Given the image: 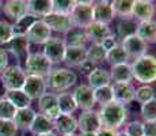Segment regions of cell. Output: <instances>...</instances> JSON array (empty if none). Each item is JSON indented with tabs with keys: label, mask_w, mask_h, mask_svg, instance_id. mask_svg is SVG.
Listing matches in <instances>:
<instances>
[{
	"label": "cell",
	"mask_w": 156,
	"mask_h": 136,
	"mask_svg": "<svg viewBox=\"0 0 156 136\" xmlns=\"http://www.w3.org/2000/svg\"><path fill=\"white\" fill-rule=\"evenodd\" d=\"M86 60H87L86 46H71V45H67L64 63L68 67H80Z\"/></svg>",
	"instance_id": "d6986e66"
},
{
	"label": "cell",
	"mask_w": 156,
	"mask_h": 136,
	"mask_svg": "<svg viewBox=\"0 0 156 136\" xmlns=\"http://www.w3.org/2000/svg\"><path fill=\"white\" fill-rule=\"evenodd\" d=\"M125 134L128 136H144L143 131V123L141 121H130L125 127Z\"/></svg>",
	"instance_id": "ee69618b"
},
{
	"label": "cell",
	"mask_w": 156,
	"mask_h": 136,
	"mask_svg": "<svg viewBox=\"0 0 156 136\" xmlns=\"http://www.w3.org/2000/svg\"><path fill=\"white\" fill-rule=\"evenodd\" d=\"M97 136H118V131H113V129H105L101 128L97 132Z\"/></svg>",
	"instance_id": "681fc988"
},
{
	"label": "cell",
	"mask_w": 156,
	"mask_h": 136,
	"mask_svg": "<svg viewBox=\"0 0 156 136\" xmlns=\"http://www.w3.org/2000/svg\"><path fill=\"white\" fill-rule=\"evenodd\" d=\"M141 116L145 121H156V98L141 105Z\"/></svg>",
	"instance_id": "60d3db41"
},
{
	"label": "cell",
	"mask_w": 156,
	"mask_h": 136,
	"mask_svg": "<svg viewBox=\"0 0 156 136\" xmlns=\"http://www.w3.org/2000/svg\"><path fill=\"white\" fill-rule=\"evenodd\" d=\"M53 124H55V129L62 136L75 134V131L77 129V120L72 114H60Z\"/></svg>",
	"instance_id": "7402d4cb"
},
{
	"label": "cell",
	"mask_w": 156,
	"mask_h": 136,
	"mask_svg": "<svg viewBox=\"0 0 156 136\" xmlns=\"http://www.w3.org/2000/svg\"><path fill=\"white\" fill-rule=\"evenodd\" d=\"M18 128L11 120H0V136H15Z\"/></svg>",
	"instance_id": "7bdbcfd3"
},
{
	"label": "cell",
	"mask_w": 156,
	"mask_h": 136,
	"mask_svg": "<svg viewBox=\"0 0 156 136\" xmlns=\"http://www.w3.org/2000/svg\"><path fill=\"white\" fill-rule=\"evenodd\" d=\"M101 45H102V46H103V49H105V50H106V52H107V50H110V49H112L113 46H115V45H117L115 37H114L113 34H112V35H109V37H107L106 40H105L103 42H102Z\"/></svg>",
	"instance_id": "7dc6e473"
},
{
	"label": "cell",
	"mask_w": 156,
	"mask_h": 136,
	"mask_svg": "<svg viewBox=\"0 0 156 136\" xmlns=\"http://www.w3.org/2000/svg\"><path fill=\"white\" fill-rule=\"evenodd\" d=\"M22 90L31 101L33 99H40L42 95L46 94L48 90L46 79L41 76H34V75H27Z\"/></svg>",
	"instance_id": "9c48e42d"
},
{
	"label": "cell",
	"mask_w": 156,
	"mask_h": 136,
	"mask_svg": "<svg viewBox=\"0 0 156 136\" xmlns=\"http://www.w3.org/2000/svg\"><path fill=\"white\" fill-rule=\"evenodd\" d=\"M80 136H97V134H92V132H88V134H82Z\"/></svg>",
	"instance_id": "816d5d0a"
},
{
	"label": "cell",
	"mask_w": 156,
	"mask_h": 136,
	"mask_svg": "<svg viewBox=\"0 0 156 136\" xmlns=\"http://www.w3.org/2000/svg\"><path fill=\"white\" fill-rule=\"evenodd\" d=\"M4 98L8 99L16 109L30 108V104H31V99L25 94L23 90H8L4 93Z\"/></svg>",
	"instance_id": "f1b7e54d"
},
{
	"label": "cell",
	"mask_w": 156,
	"mask_h": 136,
	"mask_svg": "<svg viewBox=\"0 0 156 136\" xmlns=\"http://www.w3.org/2000/svg\"><path fill=\"white\" fill-rule=\"evenodd\" d=\"M67 136H80V135H76V134H72V135H67Z\"/></svg>",
	"instance_id": "db71d44e"
},
{
	"label": "cell",
	"mask_w": 156,
	"mask_h": 136,
	"mask_svg": "<svg viewBox=\"0 0 156 136\" xmlns=\"http://www.w3.org/2000/svg\"><path fill=\"white\" fill-rule=\"evenodd\" d=\"M30 44L25 35H14L10 41L5 44V52H11L20 61H26L30 54Z\"/></svg>",
	"instance_id": "4fadbf2b"
},
{
	"label": "cell",
	"mask_w": 156,
	"mask_h": 136,
	"mask_svg": "<svg viewBox=\"0 0 156 136\" xmlns=\"http://www.w3.org/2000/svg\"><path fill=\"white\" fill-rule=\"evenodd\" d=\"M112 87H113L114 101L118 102V104L126 105L134 99L136 89L133 87L132 83H114L112 84Z\"/></svg>",
	"instance_id": "ffe728a7"
},
{
	"label": "cell",
	"mask_w": 156,
	"mask_h": 136,
	"mask_svg": "<svg viewBox=\"0 0 156 136\" xmlns=\"http://www.w3.org/2000/svg\"><path fill=\"white\" fill-rule=\"evenodd\" d=\"M27 38L29 44H46L48 41L52 38V31L45 23L42 22V19H38L33 23V26L29 29V31L25 35Z\"/></svg>",
	"instance_id": "7c38bea8"
},
{
	"label": "cell",
	"mask_w": 156,
	"mask_h": 136,
	"mask_svg": "<svg viewBox=\"0 0 156 136\" xmlns=\"http://www.w3.org/2000/svg\"><path fill=\"white\" fill-rule=\"evenodd\" d=\"M155 8H156V6H155Z\"/></svg>",
	"instance_id": "9f6ffc18"
},
{
	"label": "cell",
	"mask_w": 156,
	"mask_h": 136,
	"mask_svg": "<svg viewBox=\"0 0 156 136\" xmlns=\"http://www.w3.org/2000/svg\"><path fill=\"white\" fill-rule=\"evenodd\" d=\"M67 34H68L67 41H65L67 45H71V46H86L87 37H86L84 30L73 27V29H72L69 33H67Z\"/></svg>",
	"instance_id": "8d00e7d4"
},
{
	"label": "cell",
	"mask_w": 156,
	"mask_h": 136,
	"mask_svg": "<svg viewBox=\"0 0 156 136\" xmlns=\"http://www.w3.org/2000/svg\"><path fill=\"white\" fill-rule=\"evenodd\" d=\"M109 74H110V80H113L114 83H130L132 79H133L132 67L128 63L113 65Z\"/></svg>",
	"instance_id": "603a6c76"
},
{
	"label": "cell",
	"mask_w": 156,
	"mask_h": 136,
	"mask_svg": "<svg viewBox=\"0 0 156 136\" xmlns=\"http://www.w3.org/2000/svg\"><path fill=\"white\" fill-rule=\"evenodd\" d=\"M38 136H57L55 132H49V134H44V135H38Z\"/></svg>",
	"instance_id": "f907efd6"
},
{
	"label": "cell",
	"mask_w": 156,
	"mask_h": 136,
	"mask_svg": "<svg viewBox=\"0 0 156 136\" xmlns=\"http://www.w3.org/2000/svg\"><path fill=\"white\" fill-rule=\"evenodd\" d=\"M0 6H2V3H0Z\"/></svg>",
	"instance_id": "11a10c76"
},
{
	"label": "cell",
	"mask_w": 156,
	"mask_h": 136,
	"mask_svg": "<svg viewBox=\"0 0 156 136\" xmlns=\"http://www.w3.org/2000/svg\"><path fill=\"white\" fill-rule=\"evenodd\" d=\"M73 7H75L73 0H52L53 13L69 15L71 11L73 10Z\"/></svg>",
	"instance_id": "ab89813d"
},
{
	"label": "cell",
	"mask_w": 156,
	"mask_h": 136,
	"mask_svg": "<svg viewBox=\"0 0 156 136\" xmlns=\"http://www.w3.org/2000/svg\"><path fill=\"white\" fill-rule=\"evenodd\" d=\"M3 11L7 17L14 19L15 22L27 15V2L23 0H8L3 6Z\"/></svg>",
	"instance_id": "44dd1931"
},
{
	"label": "cell",
	"mask_w": 156,
	"mask_h": 136,
	"mask_svg": "<svg viewBox=\"0 0 156 136\" xmlns=\"http://www.w3.org/2000/svg\"><path fill=\"white\" fill-rule=\"evenodd\" d=\"M98 114H99L102 128L118 131L119 127L126 120L128 110H126V108H125V105L113 101L107 105H103V106L101 108V110L98 112Z\"/></svg>",
	"instance_id": "6da1fadb"
},
{
	"label": "cell",
	"mask_w": 156,
	"mask_h": 136,
	"mask_svg": "<svg viewBox=\"0 0 156 136\" xmlns=\"http://www.w3.org/2000/svg\"><path fill=\"white\" fill-rule=\"evenodd\" d=\"M77 128L82 131V134H88V132L97 134L102 128L98 112H95V110L83 112L79 121H77Z\"/></svg>",
	"instance_id": "2e32d148"
},
{
	"label": "cell",
	"mask_w": 156,
	"mask_h": 136,
	"mask_svg": "<svg viewBox=\"0 0 156 136\" xmlns=\"http://www.w3.org/2000/svg\"><path fill=\"white\" fill-rule=\"evenodd\" d=\"M114 19V11L110 2H97L92 4V20L102 25H107L112 23Z\"/></svg>",
	"instance_id": "9a60e30c"
},
{
	"label": "cell",
	"mask_w": 156,
	"mask_h": 136,
	"mask_svg": "<svg viewBox=\"0 0 156 136\" xmlns=\"http://www.w3.org/2000/svg\"><path fill=\"white\" fill-rule=\"evenodd\" d=\"M14 37L12 25L7 20H0V44H7Z\"/></svg>",
	"instance_id": "b9f144b4"
},
{
	"label": "cell",
	"mask_w": 156,
	"mask_h": 136,
	"mask_svg": "<svg viewBox=\"0 0 156 136\" xmlns=\"http://www.w3.org/2000/svg\"><path fill=\"white\" fill-rule=\"evenodd\" d=\"M87 61H90L92 65H99L103 61H106V50L99 44H92L87 49Z\"/></svg>",
	"instance_id": "d6a6232c"
},
{
	"label": "cell",
	"mask_w": 156,
	"mask_h": 136,
	"mask_svg": "<svg viewBox=\"0 0 156 136\" xmlns=\"http://www.w3.org/2000/svg\"><path fill=\"white\" fill-rule=\"evenodd\" d=\"M155 4L152 2H147V0H134L133 6V14L134 19L139 22H147V20H154L155 15Z\"/></svg>",
	"instance_id": "ac0fdd59"
},
{
	"label": "cell",
	"mask_w": 156,
	"mask_h": 136,
	"mask_svg": "<svg viewBox=\"0 0 156 136\" xmlns=\"http://www.w3.org/2000/svg\"><path fill=\"white\" fill-rule=\"evenodd\" d=\"M94 98H95V102L101 104L102 106H103V105L110 104V102H113L114 101V95H113V87H112V84L95 89L94 90Z\"/></svg>",
	"instance_id": "e575fe53"
},
{
	"label": "cell",
	"mask_w": 156,
	"mask_h": 136,
	"mask_svg": "<svg viewBox=\"0 0 156 136\" xmlns=\"http://www.w3.org/2000/svg\"><path fill=\"white\" fill-rule=\"evenodd\" d=\"M128 54L125 53L124 48L121 46V44H117L115 46H113L110 50L106 52V61L110 65H118V64H125L128 63Z\"/></svg>",
	"instance_id": "4dcf8cb0"
},
{
	"label": "cell",
	"mask_w": 156,
	"mask_h": 136,
	"mask_svg": "<svg viewBox=\"0 0 156 136\" xmlns=\"http://www.w3.org/2000/svg\"><path fill=\"white\" fill-rule=\"evenodd\" d=\"M57 106H58L61 114H72L77 109L72 93H60V94H57Z\"/></svg>",
	"instance_id": "f546056e"
},
{
	"label": "cell",
	"mask_w": 156,
	"mask_h": 136,
	"mask_svg": "<svg viewBox=\"0 0 156 136\" xmlns=\"http://www.w3.org/2000/svg\"><path fill=\"white\" fill-rule=\"evenodd\" d=\"M65 49H67V44L64 40L52 37L46 44H44L42 54L46 57L50 64H58V63L64 61Z\"/></svg>",
	"instance_id": "52a82bcc"
},
{
	"label": "cell",
	"mask_w": 156,
	"mask_h": 136,
	"mask_svg": "<svg viewBox=\"0 0 156 136\" xmlns=\"http://www.w3.org/2000/svg\"><path fill=\"white\" fill-rule=\"evenodd\" d=\"M121 46L124 48L125 53L128 54V59H133V60H137L140 57L145 56L147 49H148V44L144 42L140 37H137L136 34L122 40Z\"/></svg>",
	"instance_id": "8fae6325"
},
{
	"label": "cell",
	"mask_w": 156,
	"mask_h": 136,
	"mask_svg": "<svg viewBox=\"0 0 156 136\" xmlns=\"http://www.w3.org/2000/svg\"><path fill=\"white\" fill-rule=\"evenodd\" d=\"M26 67V74L34 75V76H41L46 78L49 76V74L52 72V64L48 61V59L44 56L42 53H30L25 61Z\"/></svg>",
	"instance_id": "8992f818"
},
{
	"label": "cell",
	"mask_w": 156,
	"mask_h": 136,
	"mask_svg": "<svg viewBox=\"0 0 156 136\" xmlns=\"http://www.w3.org/2000/svg\"><path fill=\"white\" fill-rule=\"evenodd\" d=\"M118 136H128L125 132H118Z\"/></svg>",
	"instance_id": "f5cc1de1"
},
{
	"label": "cell",
	"mask_w": 156,
	"mask_h": 136,
	"mask_svg": "<svg viewBox=\"0 0 156 136\" xmlns=\"http://www.w3.org/2000/svg\"><path fill=\"white\" fill-rule=\"evenodd\" d=\"M18 109L4 97L0 98V120H11L12 121Z\"/></svg>",
	"instance_id": "74e56055"
},
{
	"label": "cell",
	"mask_w": 156,
	"mask_h": 136,
	"mask_svg": "<svg viewBox=\"0 0 156 136\" xmlns=\"http://www.w3.org/2000/svg\"><path fill=\"white\" fill-rule=\"evenodd\" d=\"M52 11V0H31V2H27V14L33 15L37 19L46 17Z\"/></svg>",
	"instance_id": "cb8c5ba5"
},
{
	"label": "cell",
	"mask_w": 156,
	"mask_h": 136,
	"mask_svg": "<svg viewBox=\"0 0 156 136\" xmlns=\"http://www.w3.org/2000/svg\"><path fill=\"white\" fill-rule=\"evenodd\" d=\"M73 99L76 102L77 109H82L83 112L92 110L95 106V98H94V89L88 86V84H80L75 89L72 93Z\"/></svg>",
	"instance_id": "30bf717a"
},
{
	"label": "cell",
	"mask_w": 156,
	"mask_h": 136,
	"mask_svg": "<svg viewBox=\"0 0 156 136\" xmlns=\"http://www.w3.org/2000/svg\"><path fill=\"white\" fill-rule=\"evenodd\" d=\"M95 68H97V67H95V65H92L91 63L87 61V60H86L84 63H83L82 65H80V69H82V72H83V74H87V75L91 74V72L94 71Z\"/></svg>",
	"instance_id": "c3c4849f"
},
{
	"label": "cell",
	"mask_w": 156,
	"mask_h": 136,
	"mask_svg": "<svg viewBox=\"0 0 156 136\" xmlns=\"http://www.w3.org/2000/svg\"><path fill=\"white\" fill-rule=\"evenodd\" d=\"M144 136H156V121H145L143 123Z\"/></svg>",
	"instance_id": "f6af8a7d"
},
{
	"label": "cell",
	"mask_w": 156,
	"mask_h": 136,
	"mask_svg": "<svg viewBox=\"0 0 156 136\" xmlns=\"http://www.w3.org/2000/svg\"><path fill=\"white\" fill-rule=\"evenodd\" d=\"M87 41H91L92 44H102L109 35H112V30L107 25L92 22L88 27L84 29Z\"/></svg>",
	"instance_id": "e0dca14e"
},
{
	"label": "cell",
	"mask_w": 156,
	"mask_h": 136,
	"mask_svg": "<svg viewBox=\"0 0 156 136\" xmlns=\"http://www.w3.org/2000/svg\"><path fill=\"white\" fill-rule=\"evenodd\" d=\"M7 67H8V53L5 52V49L0 48V72H3Z\"/></svg>",
	"instance_id": "bcb514c9"
},
{
	"label": "cell",
	"mask_w": 156,
	"mask_h": 136,
	"mask_svg": "<svg viewBox=\"0 0 156 136\" xmlns=\"http://www.w3.org/2000/svg\"><path fill=\"white\" fill-rule=\"evenodd\" d=\"M136 35L147 44L156 42V22L155 20H147V22L137 23Z\"/></svg>",
	"instance_id": "484cf974"
},
{
	"label": "cell",
	"mask_w": 156,
	"mask_h": 136,
	"mask_svg": "<svg viewBox=\"0 0 156 136\" xmlns=\"http://www.w3.org/2000/svg\"><path fill=\"white\" fill-rule=\"evenodd\" d=\"M110 74L105 68H95L91 74L88 75V86L91 89H98V87L109 86L110 84Z\"/></svg>",
	"instance_id": "83f0119b"
},
{
	"label": "cell",
	"mask_w": 156,
	"mask_h": 136,
	"mask_svg": "<svg viewBox=\"0 0 156 136\" xmlns=\"http://www.w3.org/2000/svg\"><path fill=\"white\" fill-rule=\"evenodd\" d=\"M133 6H134V0H115V2H112L114 15H119V17L125 18V19L132 17Z\"/></svg>",
	"instance_id": "1f68e13d"
},
{
	"label": "cell",
	"mask_w": 156,
	"mask_h": 136,
	"mask_svg": "<svg viewBox=\"0 0 156 136\" xmlns=\"http://www.w3.org/2000/svg\"><path fill=\"white\" fill-rule=\"evenodd\" d=\"M38 108H40L41 114L46 116L52 121H55L57 117L61 114L58 106H57V95L53 93H46L38 99Z\"/></svg>",
	"instance_id": "5bb4252c"
},
{
	"label": "cell",
	"mask_w": 156,
	"mask_h": 136,
	"mask_svg": "<svg viewBox=\"0 0 156 136\" xmlns=\"http://www.w3.org/2000/svg\"><path fill=\"white\" fill-rule=\"evenodd\" d=\"M42 22L49 27L50 31L62 33V34H67V33H69L73 29L69 15L57 14V13H53V11L42 18Z\"/></svg>",
	"instance_id": "ba28073f"
},
{
	"label": "cell",
	"mask_w": 156,
	"mask_h": 136,
	"mask_svg": "<svg viewBox=\"0 0 156 136\" xmlns=\"http://www.w3.org/2000/svg\"><path fill=\"white\" fill-rule=\"evenodd\" d=\"M38 20L37 18H34L33 15H25L23 18H20L19 20L12 25V29H14V35H26V33L29 31V29L33 26V23Z\"/></svg>",
	"instance_id": "836d02e7"
},
{
	"label": "cell",
	"mask_w": 156,
	"mask_h": 136,
	"mask_svg": "<svg viewBox=\"0 0 156 136\" xmlns=\"http://www.w3.org/2000/svg\"><path fill=\"white\" fill-rule=\"evenodd\" d=\"M133 79L143 84H151L156 82V59L154 56H145L134 60L130 64Z\"/></svg>",
	"instance_id": "7a4b0ae2"
},
{
	"label": "cell",
	"mask_w": 156,
	"mask_h": 136,
	"mask_svg": "<svg viewBox=\"0 0 156 136\" xmlns=\"http://www.w3.org/2000/svg\"><path fill=\"white\" fill-rule=\"evenodd\" d=\"M77 80V76L73 71L68 68H56L48 76V86L55 91H64L72 87Z\"/></svg>",
	"instance_id": "3957f363"
},
{
	"label": "cell",
	"mask_w": 156,
	"mask_h": 136,
	"mask_svg": "<svg viewBox=\"0 0 156 136\" xmlns=\"http://www.w3.org/2000/svg\"><path fill=\"white\" fill-rule=\"evenodd\" d=\"M55 129V124L50 119H48L46 116L38 113L35 114L34 121H33L31 127H30V131L34 135H44V134H49V132H53Z\"/></svg>",
	"instance_id": "4316f807"
},
{
	"label": "cell",
	"mask_w": 156,
	"mask_h": 136,
	"mask_svg": "<svg viewBox=\"0 0 156 136\" xmlns=\"http://www.w3.org/2000/svg\"><path fill=\"white\" fill-rule=\"evenodd\" d=\"M26 71L20 65H10L0 74V82L5 91L8 90H22L26 80Z\"/></svg>",
	"instance_id": "277c9868"
},
{
	"label": "cell",
	"mask_w": 156,
	"mask_h": 136,
	"mask_svg": "<svg viewBox=\"0 0 156 136\" xmlns=\"http://www.w3.org/2000/svg\"><path fill=\"white\" fill-rule=\"evenodd\" d=\"M136 30H137L136 20L128 18V19H124L118 25V27H117V34H118L119 38L125 40V38H128V37H130V35L136 34Z\"/></svg>",
	"instance_id": "d590c367"
},
{
	"label": "cell",
	"mask_w": 156,
	"mask_h": 136,
	"mask_svg": "<svg viewBox=\"0 0 156 136\" xmlns=\"http://www.w3.org/2000/svg\"><path fill=\"white\" fill-rule=\"evenodd\" d=\"M154 98H155L154 89H152V86H149V84H143V86H140L139 89L136 90V93H134V99H137L141 105L151 101V99H154Z\"/></svg>",
	"instance_id": "f35d334b"
},
{
	"label": "cell",
	"mask_w": 156,
	"mask_h": 136,
	"mask_svg": "<svg viewBox=\"0 0 156 136\" xmlns=\"http://www.w3.org/2000/svg\"><path fill=\"white\" fill-rule=\"evenodd\" d=\"M92 4H94L92 2H75V7L69 14L73 27L84 30L94 22L92 20Z\"/></svg>",
	"instance_id": "5b68a950"
},
{
	"label": "cell",
	"mask_w": 156,
	"mask_h": 136,
	"mask_svg": "<svg viewBox=\"0 0 156 136\" xmlns=\"http://www.w3.org/2000/svg\"><path fill=\"white\" fill-rule=\"evenodd\" d=\"M35 117V112L31 108H25V109H18L16 114H15L12 121L15 123L18 129H23V131H30L33 121Z\"/></svg>",
	"instance_id": "d4e9b609"
}]
</instances>
